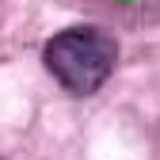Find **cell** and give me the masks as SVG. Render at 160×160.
Here are the masks:
<instances>
[{"label": "cell", "instance_id": "7a4b0ae2", "mask_svg": "<svg viewBox=\"0 0 160 160\" xmlns=\"http://www.w3.org/2000/svg\"><path fill=\"white\" fill-rule=\"evenodd\" d=\"M107 4H118V8H141L145 0H107Z\"/></svg>", "mask_w": 160, "mask_h": 160}, {"label": "cell", "instance_id": "6da1fadb", "mask_svg": "<svg viewBox=\"0 0 160 160\" xmlns=\"http://www.w3.org/2000/svg\"><path fill=\"white\" fill-rule=\"evenodd\" d=\"M46 69L53 72V80L72 95H92L111 80L114 65H118V42L114 34L92 23H76L57 31L46 42Z\"/></svg>", "mask_w": 160, "mask_h": 160}, {"label": "cell", "instance_id": "3957f363", "mask_svg": "<svg viewBox=\"0 0 160 160\" xmlns=\"http://www.w3.org/2000/svg\"><path fill=\"white\" fill-rule=\"evenodd\" d=\"M0 160H4V156H0Z\"/></svg>", "mask_w": 160, "mask_h": 160}]
</instances>
